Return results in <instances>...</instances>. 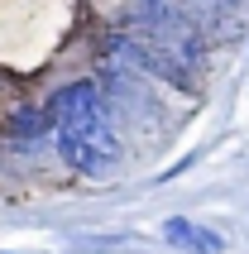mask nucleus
I'll list each match as a JSON object with an SVG mask.
<instances>
[{
  "instance_id": "obj_1",
  "label": "nucleus",
  "mask_w": 249,
  "mask_h": 254,
  "mask_svg": "<svg viewBox=\"0 0 249 254\" xmlns=\"http://www.w3.org/2000/svg\"><path fill=\"white\" fill-rule=\"evenodd\" d=\"M48 120H53V129H72V134H82L86 144H96L106 158H115V129H111V111H106V96H101L96 82H72L62 86L48 106Z\"/></svg>"
},
{
  "instance_id": "obj_2",
  "label": "nucleus",
  "mask_w": 249,
  "mask_h": 254,
  "mask_svg": "<svg viewBox=\"0 0 249 254\" xmlns=\"http://www.w3.org/2000/svg\"><path fill=\"white\" fill-rule=\"evenodd\" d=\"M163 240L178 245V250H187V254H221V250H225V240L216 235V230L192 226V221H182V216L163 221Z\"/></svg>"
},
{
  "instance_id": "obj_3",
  "label": "nucleus",
  "mask_w": 249,
  "mask_h": 254,
  "mask_svg": "<svg viewBox=\"0 0 249 254\" xmlns=\"http://www.w3.org/2000/svg\"><path fill=\"white\" fill-rule=\"evenodd\" d=\"M58 154L67 158V163H72L77 173H101L106 163H111V158L101 154L96 144H86L82 134H72V129H58Z\"/></svg>"
},
{
  "instance_id": "obj_4",
  "label": "nucleus",
  "mask_w": 249,
  "mask_h": 254,
  "mask_svg": "<svg viewBox=\"0 0 249 254\" xmlns=\"http://www.w3.org/2000/svg\"><path fill=\"white\" fill-rule=\"evenodd\" d=\"M10 129L14 134H39V129H53V120H48V111H24L10 120Z\"/></svg>"
}]
</instances>
